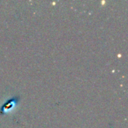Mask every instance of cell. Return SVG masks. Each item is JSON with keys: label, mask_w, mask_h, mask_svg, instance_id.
<instances>
[{"label": "cell", "mask_w": 128, "mask_h": 128, "mask_svg": "<svg viewBox=\"0 0 128 128\" xmlns=\"http://www.w3.org/2000/svg\"><path fill=\"white\" fill-rule=\"evenodd\" d=\"M16 102H18V99L16 100V98H12L10 100L6 102L3 105V106H2V108H1V110H0L1 113H4L6 112V110H9L12 109V107L15 105Z\"/></svg>", "instance_id": "cell-1"}]
</instances>
